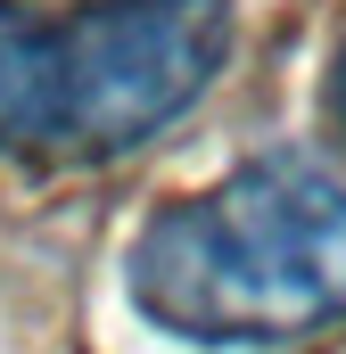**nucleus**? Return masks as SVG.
Masks as SVG:
<instances>
[{
  "mask_svg": "<svg viewBox=\"0 0 346 354\" xmlns=\"http://www.w3.org/2000/svg\"><path fill=\"white\" fill-rule=\"evenodd\" d=\"M124 288L190 346H297L346 322V181L305 149L239 157L149 214Z\"/></svg>",
  "mask_w": 346,
  "mask_h": 354,
  "instance_id": "obj_1",
  "label": "nucleus"
},
{
  "mask_svg": "<svg viewBox=\"0 0 346 354\" xmlns=\"http://www.w3.org/2000/svg\"><path fill=\"white\" fill-rule=\"evenodd\" d=\"M231 58V0H0V157L116 165L181 124Z\"/></svg>",
  "mask_w": 346,
  "mask_h": 354,
  "instance_id": "obj_2",
  "label": "nucleus"
},
{
  "mask_svg": "<svg viewBox=\"0 0 346 354\" xmlns=\"http://www.w3.org/2000/svg\"><path fill=\"white\" fill-rule=\"evenodd\" d=\"M338 124H346V58H338Z\"/></svg>",
  "mask_w": 346,
  "mask_h": 354,
  "instance_id": "obj_3",
  "label": "nucleus"
}]
</instances>
